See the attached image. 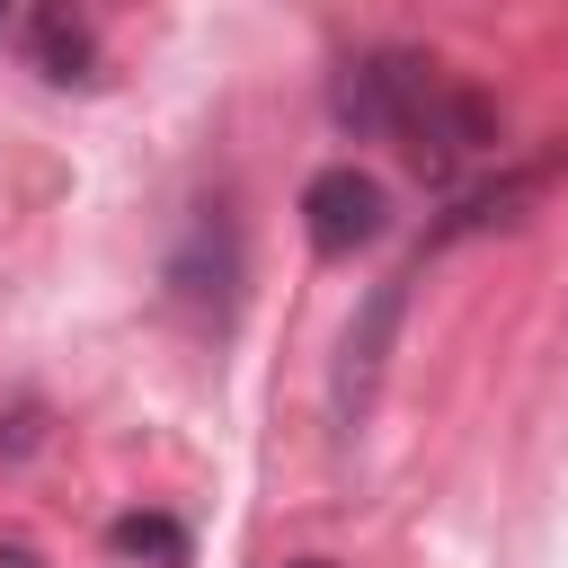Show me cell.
Segmentation results:
<instances>
[{
    "instance_id": "1",
    "label": "cell",
    "mask_w": 568,
    "mask_h": 568,
    "mask_svg": "<svg viewBox=\"0 0 568 568\" xmlns=\"http://www.w3.org/2000/svg\"><path fill=\"white\" fill-rule=\"evenodd\" d=\"M426 98H435V62L408 53V44H373V53L337 62V80H328V115H337L355 142H382V133L399 142Z\"/></svg>"
},
{
    "instance_id": "6",
    "label": "cell",
    "mask_w": 568,
    "mask_h": 568,
    "mask_svg": "<svg viewBox=\"0 0 568 568\" xmlns=\"http://www.w3.org/2000/svg\"><path fill=\"white\" fill-rule=\"evenodd\" d=\"M27 44H36V62H44L53 89L98 80V36H89V18H71V9H36V18H27Z\"/></svg>"
},
{
    "instance_id": "10",
    "label": "cell",
    "mask_w": 568,
    "mask_h": 568,
    "mask_svg": "<svg viewBox=\"0 0 568 568\" xmlns=\"http://www.w3.org/2000/svg\"><path fill=\"white\" fill-rule=\"evenodd\" d=\"M284 568H337V559H284Z\"/></svg>"
},
{
    "instance_id": "3",
    "label": "cell",
    "mask_w": 568,
    "mask_h": 568,
    "mask_svg": "<svg viewBox=\"0 0 568 568\" xmlns=\"http://www.w3.org/2000/svg\"><path fill=\"white\" fill-rule=\"evenodd\" d=\"M399 311H408V275H382V284L364 293V311L346 320V337H337V364H328V417H337V435H355V426L373 417V399H382V373H390Z\"/></svg>"
},
{
    "instance_id": "9",
    "label": "cell",
    "mask_w": 568,
    "mask_h": 568,
    "mask_svg": "<svg viewBox=\"0 0 568 568\" xmlns=\"http://www.w3.org/2000/svg\"><path fill=\"white\" fill-rule=\"evenodd\" d=\"M0 568H44V559L36 550H0Z\"/></svg>"
},
{
    "instance_id": "2",
    "label": "cell",
    "mask_w": 568,
    "mask_h": 568,
    "mask_svg": "<svg viewBox=\"0 0 568 568\" xmlns=\"http://www.w3.org/2000/svg\"><path fill=\"white\" fill-rule=\"evenodd\" d=\"M240 284H248L240 222H231V213H195L186 240L169 248V302H178V320H195L204 337H222V328L240 320Z\"/></svg>"
},
{
    "instance_id": "5",
    "label": "cell",
    "mask_w": 568,
    "mask_h": 568,
    "mask_svg": "<svg viewBox=\"0 0 568 568\" xmlns=\"http://www.w3.org/2000/svg\"><path fill=\"white\" fill-rule=\"evenodd\" d=\"M408 160L426 169V178H453V160H470V151H488L497 142V106L479 98V89H453V80H435V98L408 115Z\"/></svg>"
},
{
    "instance_id": "4",
    "label": "cell",
    "mask_w": 568,
    "mask_h": 568,
    "mask_svg": "<svg viewBox=\"0 0 568 568\" xmlns=\"http://www.w3.org/2000/svg\"><path fill=\"white\" fill-rule=\"evenodd\" d=\"M302 231H311V248L320 257H355V248H373L382 231H390V195H382V178L373 169H320L311 186H302Z\"/></svg>"
},
{
    "instance_id": "8",
    "label": "cell",
    "mask_w": 568,
    "mask_h": 568,
    "mask_svg": "<svg viewBox=\"0 0 568 568\" xmlns=\"http://www.w3.org/2000/svg\"><path fill=\"white\" fill-rule=\"evenodd\" d=\"M106 550L115 559H142V568H186V524L142 506V515H115L106 524Z\"/></svg>"
},
{
    "instance_id": "7",
    "label": "cell",
    "mask_w": 568,
    "mask_h": 568,
    "mask_svg": "<svg viewBox=\"0 0 568 568\" xmlns=\"http://www.w3.org/2000/svg\"><path fill=\"white\" fill-rule=\"evenodd\" d=\"M532 186L541 178H497V186H479V195H462L444 222H435V240H470V231H506V222H524V204H532Z\"/></svg>"
}]
</instances>
